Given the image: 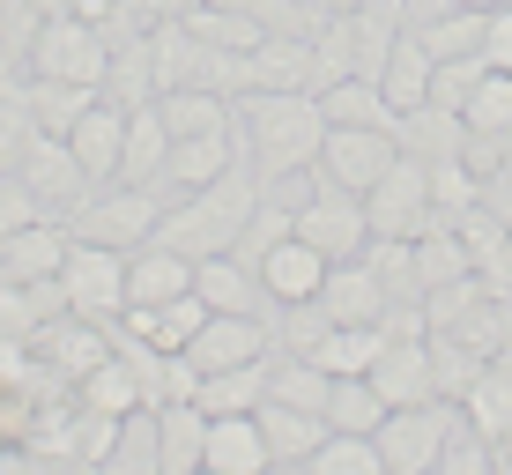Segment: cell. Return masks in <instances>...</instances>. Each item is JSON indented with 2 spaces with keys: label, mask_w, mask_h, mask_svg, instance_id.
<instances>
[{
  "label": "cell",
  "mask_w": 512,
  "mask_h": 475,
  "mask_svg": "<svg viewBox=\"0 0 512 475\" xmlns=\"http://www.w3.org/2000/svg\"><path fill=\"white\" fill-rule=\"evenodd\" d=\"M238 119H245V134H253V171L260 179L312 171L320 149H327L320 90H253V97H238Z\"/></svg>",
  "instance_id": "1"
},
{
  "label": "cell",
  "mask_w": 512,
  "mask_h": 475,
  "mask_svg": "<svg viewBox=\"0 0 512 475\" xmlns=\"http://www.w3.org/2000/svg\"><path fill=\"white\" fill-rule=\"evenodd\" d=\"M104 67H112V38L90 15H52L30 38V75H45V82H90V90H104Z\"/></svg>",
  "instance_id": "2"
},
{
  "label": "cell",
  "mask_w": 512,
  "mask_h": 475,
  "mask_svg": "<svg viewBox=\"0 0 512 475\" xmlns=\"http://www.w3.org/2000/svg\"><path fill=\"white\" fill-rule=\"evenodd\" d=\"M60 290H67V312L112 327L119 312H127V253H119V245H97V238H75L67 260H60Z\"/></svg>",
  "instance_id": "3"
},
{
  "label": "cell",
  "mask_w": 512,
  "mask_h": 475,
  "mask_svg": "<svg viewBox=\"0 0 512 475\" xmlns=\"http://www.w3.org/2000/svg\"><path fill=\"white\" fill-rule=\"evenodd\" d=\"M453 416H461V401H409V409H386V424L372 431L379 453H386V475H438Z\"/></svg>",
  "instance_id": "4"
},
{
  "label": "cell",
  "mask_w": 512,
  "mask_h": 475,
  "mask_svg": "<svg viewBox=\"0 0 512 475\" xmlns=\"http://www.w3.org/2000/svg\"><path fill=\"white\" fill-rule=\"evenodd\" d=\"M364 216H372V238H423L431 231V164L423 156L401 149L394 164H386V179L364 193Z\"/></svg>",
  "instance_id": "5"
},
{
  "label": "cell",
  "mask_w": 512,
  "mask_h": 475,
  "mask_svg": "<svg viewBox=\"0 0 512 475\" xmlns=\"http://www.w3.org/2000/svg\"><path fill=\"white\" fill-rule=\"evenodd\" d=\"M156 223H164V186H97V201L82 208L67 231H75V238H97V245H119V253H134V245L156 238Z\"/></svg>",
  "instance_id": "6"
},
{
  "label": "cell",
  "mask_w": 512,
  "mask_h": 475,
  "mask_svg": "<svg viewBox=\"0 0 512 475\" xmlns=\"http://www.w3.org/2000/svg\"><path fill=\"white\" fill-rule=\"evenodd\" d=\"M15 171H23L30 193L45 201V216H60V223H75L82 208L97 201V179L82 171V156L67 149V134H30V149H23Z\"/></svg>",
  "instance_id": "7"
},
{
  "label": "cell",
  "mask_w": 512,
  "mask_h": 475,
  "mask_svg": "<svg viewBox=\"0 0 512 475\" xmlns=\"http://www.w3.org/2000/svg\"><path fill=\"white\" fill-rule=\"evenodd\" d=\"M297 238H312L327 260H364V245H372V216H364V193L349 186H312L305 201H297Z\"/></svg>",
  "instance_id": "8"
},
{
  "label": "cell",
  "mask_w": 512,
  "mask_h": 475,
  "mask_svg": "<svg viewBox=\"0 0 512 475\" xmlns=\"http://www.w3.org/2000/svg\"><path fill=\"white\" fill-rule=\"evenodd\" d=\"M394 156H401V134L394 127H327V149H320V164H312V171H320L327 186L372 193Z\"/></svg>",
  "instance_id": "9"
},
{
  "label": "cell",
  "mask_w": 512,
  "mask_h": 475,
  "mask_svg": "<svg viewBox=\"0 0 512 475\" xmlns=\"http://www.w3.org/2000/svg\"><path fill=\"white\" fill-rule=\"evenodd\" d=\"M186 357L201 372H231V364H253V357H275V334H268V312H208L201 334L186 342Z\"/></svg>",
  "instance_id": "10"
},
{
  "label": "cell",
  "mask_w": 512,
  "mask_h": 475,
  "mask_svg": "<svg viewBox=\"0 0 512 475\" xmlns=\"http://www.w3.org/2000/svg\"><path fill=\"white\" fill-rule=\"evenodd\" d=\"M253 268H260V283H268L275 305H305V297H320V283H327L334 260H327L312 238H297V231H290V238H275L268 253L253 260Z\"/></svg>",
  "instance_id": "11"
},
{
  "label": "cell",
  "mask_w": 512,
  "mask_h": 475,
  "mask_svg": "<svg viewBox=\"0 0 512 475\" xmlns=\"http://www.w3.org/2000/svg\"><path fill=\"white\" fill-rule=\"evenodd\" d=\"M67 245H75V231L60 216H38L23 231H8L0 238V283H45V275H60Z\"/></svg>",
  "instance_id": "12"
},
{
  "label": "cell",
  "mask_w": 512,
  "mask_h": 475,
  "mask_svg": "<svg viewBox=\"0 0 512 475\" xmlns=\"http://www.w3.org/2000/svg\"><path fill=\"white\" fill-rule=\"evenodd\" d=\"M127 112H134V104L97 97L90 112L75 119V134H67V149L82 156V171H90L97 186H112V179H119V156H127Z\"/></svg>",
  "instance_id": "13"
},
{
  "label": "cell",
  "mask_w": 512,
  "mask_h": 475,
  "mask_svg": "<svg viewBox=\"0 0 512 475\" xmlns=\"http://www.w3.org/2000/svg\"><path fill=\"white\" fill-rule=\"evenodd\" d=\"M193 290V260L186 253H171V245H134L127 253V312H156V305H171V297H186Z\"/></svg>",
  "instance_id": "14"
},
{
  "label": "cell",
  "mask_w": 512,
  "mask_h": 475,
  "mask_svg": "<svg viewBox=\"0 0 512 475\" xmlns=\"http://www.w3.org/2000/svg\"><path fill=\"white\" fill-rule=\"evenodd\" d=\"M372 386L386 394V409H409V401H438V386H431V334H416V342L386 334V349H379V364H372Z\"/></svg>",
  "instance_id": "15"
},
{
  "label": "cell",
  "mask_w": 512,
  "mask_h": 475,
  "mask_svg": "<svg viewBox=\"0 0 512 475\" xmlns=\"http://www.w3.org/2000/svg\"><path fill=\"white\" fill-rule=\"evenodd\" d=\"M193 290H201V305H208V312H268V305H275L268 283H260V268H245L238 253H208V260H193Z\"/></svg>",
  "instance_id": "16"
},
{
  "label": "cell",
  "mask_w": 512,
  "mask_h": 475,
  "mask_svg": "<svg viewBox=\"0 0 512 475\" xmlns=\"http://www.w3.org/2000/svg\"><path fill=\"white\" fill-rule=\"evenodd\" d=\"M275 453H268V431H260L253 409L238 416H208V475H268Z\"/></svg>",
  "instance_id": "17"
},
{
  "label": "cell",
  "mask_w": 512,
  "mask_h": 475,
  "mask_svg": "<svg viewBox=\"0 0 512 475\" xmlns=\"http://www.w3.org/2000/svg\"><path fill=\"white\" fill-rule=\"evenodd\" d=\"M320 305H327L334 327H372V320H386V290H379L372 260H334L327 283H320Z\"/></svg>",
  "instance_id": "18"
},
{
  "label": "cell",
  "mask_w": 512,
  "mask_h": 475,
  "mask_svg": "<svg viewBox=\"0 0 512 475\" xmlns=\"http://www.w3.org/2000/svg\"><path fill=\"white\" fill-rule=\"evenodd\" d=\"M164 164H171V127H164V112H156V97H149V104L127 112V156H119L112 186H164Z\"/></svg>",
  "instance_id": "19"
},
{
  "label": "cell",
  "mask_w": 512,
  "mask_h": 475,
  "mask_svg": "<svg viewBox=\"0 0 512 475\" xmlns=\"http://www.w3.org/2000/svg\"><path fill=\"white\" fill-rule=\"evenodd\" d=\"M156 446H164V475H208V409L201 401L156 409Z\"/></svg>",
  "instance_id": "20"
},
{
  "label": "cell",
  "mask_w": 512,
  "mask_h": 475,
  "mask_svg": "<svg viewBox=\"0 0 512 475\" xmlns=\"http://www.w3.org/2000/svg\"><path fill=\"white\" fill-rule=\"evenodd\" d=\"M260 431H268V453H275V468H297L305 475V461L320 453V438H327V416H312V409H290V401H260Z\"/></svg>",
  "instance_id": "21"
},
{
  "label": "cell",
  "mask_w": 512,
  "mask_h": 475,
  "mask_svg": "<svg viewBox=\"0 0 512 475\" xmlns=\"http://www.w3.org/2000/svg\"><path fill=\"white\" fill-rule=\"evenodd\" d=\"M231 164H238V142H231V127H223V134H186V142H171L164 193H201L208 179H223Z\"/></svg>",
  "instance_id": "22"
},
{
  "label": "cell",
  "mask_w": 512,
  "mask_h": 475,
  "mask_svg": "<svg viewBox=\"0 0 512 475\" xmlns=\"http://www.w3.org/2000/svg\"><path fill=\"white\" fill-rule=\"evenodd\" d=\"M156 112H164L171 142H186V134H223L238 127V104L223 90H201V82H186V90H156Z\"/></svg>",
  "instance_id": "23"
},
{
  "label": "cell",
  "mask_w": 512,
  "mask_h": 475,
  "mask_svg": "<svg viewBox=\"0 0 512 475\" xmlns=\"http://www.w3.org/2000/svg\"><path fill=\"white\" fill-rule=\"evenodd\" d=\"M268 379H275V357L231 364V372H201L193 401H201L208 416H238V409H260V401H268Z\"/></svg>",
  "instance_id": "24"
},
{
  "label": "cell",
  "mask_w": 512,
  "mask_h": 475,
  "mask_svg": "<svg viewBox=\"0 0 512 475\" xmlns=\"http://www.w3.org/2000/svg\"><path fill=\"white\" fill-rule=\"evenodd\" d=\"M431 52H423V38L416 30H401L394 38V52H386V67H379V90H386V104L394 112H416V104H431Z\"/></svg>",
  "instance_id": "25"
},
{
  "label": "cell",
  "mask_w": 512,
  "mask_h": 475,
  "mask_svg": "<svg viewBox=\"0 0 512 475\" xmlns=\"http://www.w3.org/2000/svg\"><path fill=\"white\" fill-rule=\"evenodd\" d=\"M320 112H327V127H401V112L386 104V90H379V82H364V75L327 82Z\"/></svg>",
  "instance_id": "26"
},
{
  "label": "cell",
  "mask_w": 512,
  "mask_h": 475,
  "mask_svg": "<svg viewBox=\"0 0 512 475\" xmlns=\"http://www.w3.org/2000/svg\"><path fill=\"white\" fill-rule=\"evenodd\" d=\"M409 30L423 38V52H431V60H468V52H483L490 8H461V0H453L446 15H431V23H409Z\"/></svg>",
  "instance_id": "27"
},
{
  "label": "cell",
  "mask_w": 512,
  "mask_h": 475,
  "mask_svg": "<svg viewBox=\"0 0 512 475\" xmlns=\"http://www.w3.org/2000/svg\"><path fill=\"white\" fill-rule=\"evenodd\" d=\"M23 97H30V119H38V134H75V119L90 112L104 90H90V82H45V75H30Z\"/></svg>",
  "instance_id": "28"
},
{
  "label": "cell",
  "mask_w": 512,
  "mask_h": 475,
  "mask_svg": "<svg viewBox=\"0 0 512 475\" xmlns=\"http://www.w3.org/2000/svg\"><path fill=\"white\" fill-rule=\"evenodd\" d=\"M75 394H82V409H112V416L149 409V401H141V372H134L127 357H119V349L97 364V372H82V379H75Z\"/></svg>",
  "instance_id": "29"
},
{
  "label": "cell",
  "mask_w": 512,
  "mask_h": 475,
  "mask_svg": "<svg viewBox=\"0 0 512 475\" xmlns=\"http://www.w3.org/2000/svg\"><path fill=\"white\" fill-rule=\"evenodd\" d=\"M386 424V394L372 386V372H342L327 394V431H379Z\"/></svg>",
  "instance_id": "30"
},
{
  "label": "cell",
  "mask_w": 512,
  "mask_h": 475,
  "mask_svg": "<svg viewBox=\"0 0 512 475\" xmlns=\"http://www.w3.org/2000/svg\"><path fill=\"white\" fill-rule=\"evenodd\" d=\"M305 475H386V453L372 431H327L320 453L305 461Z\"/></svg>",
  "instance_id": "31"
},
{
  "label": "cell",
  "mask_w": 512,
  "mask_h": 475,
  "mask_svg": "<svg viewBox=\"0 0 512 475\" xmlns=\"http://www.w3.org/2000/svg\"><path fill=\"white\" fill-rule=\"evenodd\" d=\"M461 409H468V424L483 431L490 446H505V438H512V372L483 364V379L468 386V401H461Z\"/></svg>",
  "instance_id": "32"
},
{
  "label": "cell",
  "mask_w": 512,
  "mask_h": 475,
  "mask_svg": "<svg viewBox=\"0 0 512 475\" xmlns=\"http://www.w3.org/2000/svg\"><path fill=\"white\" fill-rule=\"evenodd\" d=\"M379 349H386V327H379V320H372V327H327L320 349H312V364H327V372L342 379V372H372Z\"/></svg>",
  "instance_id": "33"
},
{
  "label": "cell",
  "mask_w": 512,
  "mask_h": 475,
  "mask_svg": "<svg viewBox=\"0 0 512 475\" xmlns=\"http://www.w3.org/2000/svg\"><path fill=\"white\" fill-rule=\"evenodd\" d=\"M461 119H468V134H483V142H505V134H512V75H505V67H490V75L468 90Z\"/></svg>",
  "instance_id": "34"
},
{
  "label": "cell",
  "mask_w": 512,
  "mask_h": 475,
  "mask_svg": "<svg viewBox=\"0 0 512 475\" xmlns=\"http://www.w3.org/2000/svg\"><path fill=\"white\" fill-rule=\"evenodd\" d=\"M483 349H468V342H453V334H431V386H438V401H468V386L483 379Z\"/></svg>",
  "instance_id": "35"
},
{
  "label": "cell",
  "mask_w": 512,
  "mask_h": 475,
  "mask_svg": "<svg viewBox=\"0 0 512 475\" xmlns=\"http://www.w3.org/2000/svg\"><path fill=\"white\" fill-rule=\"evenodd\" d=\"M490 468H498V446H490V438L475 431L468 416H453L446 453H438V475H490Z\"/></svg>",
  "instance_id": "36"
},
{
  "label": "cell",
  "mask_w": 512,
  "mask_h": 475,
  "mask_svg": "<svg viewBox=\"0 0 512 475\" xmlns=\"http://www.w3.org/2000/svg\"><path fill=\"white\" fill-rule=\"evenodd\" d=\"M483 75H490L483 52H468V60H438V67H431V104H438V112H461L468 90H475Z\"/></svg>",
  "instance_id": "37"
},
{
  "label": "cell",
  "mask_w": 512,
  "mask_h": 475,
  "mask_svg": "<svg viewBox=\"0 0 512 475\" xmlns=\"http://www.w3.org/2000/svg\"><path fill=\"white\" fill-rule=\"evenodd\" d=\"M112 468H164V446H156V409H134L127 424H119Z\"/></svg>",
  "instance_id": "38"
},
{
  "label": "cell",
  "mask_w": 512,
  "mask_h": 475,
  "mask_svg": "<svg viewBox=\"0 0 512 475\" xmlns=\"http://www.w3.org/2000/svg\"><path fill=\"white\" fill-rule=\"evenodd\" d=\"M38 216H45V201L30 193V179L23 171H0V238L23 231V223H38Z\"/></svg>",
  "instance_id": "39"
},
{
  "label": "cell",
  "mask_w": 512,
  "mask_h": 475,
  "mask_svg": "<svg viewBox=\"0 0 512 475\" xmlns=\"http://www.w3.org/2000/svg\"><path fill=\"white\" fill-rule=\"evenodd\" d=\"M483 60L512 75V0H498V8H490V30H483Z\"/></svg>",
  "instance_id": "40"
},
{
  "label": "cell",
  "mask_w": 512,
  "mask_h": 475,
  "mask_svg": "<svg viewBox=\"0 0 512 475\" xmlns=\"http://www.w3.org/2000/svg\"><path fill=\"white\" fill-rule=\"evenodd\" d=\"M127 8L141 15V23H179V15H193L201 0H127Z\"/></svg>",
  "instance_id": "41"
},
{
  "label": "cell",
  "mask_w": 512,
  "mask_h": 475,
  "mask_svg": "<svg viewBox=\"0 0 512 475\" xmlns=\"http://www.w3.org/2000/svg\"><path fill=\"white\" fill-rule=\"evenodd\" d=\"M119 8H127V0H75V15H90V23H112Z\"/></svg>",
  "instance_id": "42"
},
{
  "label": "cell",
  "mask_w": 512,
  "mask_h": 475,
  "mask_svg": "<svg viewBox=\"0 0 512 475\" xmlns=\"http://www.w3.org/2000/svg\"><path fill=\"white\" fill-rule=\"evenodd\" d=\"M490 364H498V372H512V334H505V342H498V357H490Z\"/></svg>",
  "instance_id": "43"
},
{
  "label": "cell",
  "mask_w": 512,
  "mask_h": 475,
  "mask_svg": "<svg viewBox=\"0 0 512 475\" xmlns=\"http://www.w3.org/2000/svg\"><path fill=\"white\" fill-rule=\"evenodd\" d=\"M320 8H327V15H349V8H357V0H320Z\"/></svg>",
  "instance_id": "44"
},
{
  "label": "cell",
  "mask_w": 512,
  "mask_h": 475,
  "mask_svg": "<svg viewBox=\"0 0 512 475\" xmlns=\"http://www.w3.org/2000/svg\"><path fill=\"white\" fill-rule=\"evenodd\" d=\"M208 8H260V0H208Z\"/></svg>",
  "instance_id": "45"
},
{
  "label": "cell",
  "mask_w": 512,
  "mask_h": 475,
  "mask_svg": "<svg viewBox=\"0 0 512 475\" xmlns=\"http://www.w3.org/2000/svg\"><path fill=\"white\" fill-rule=\"evenodd\" d=\"M0 38H8V0H0Z\"/></svg>",
  "instance_id": "46"
},
{
  "label": "cell",
  "mask_w": 512,
  "mask_h": 475,
  "mask_svg": "<svg viewBox=\"0 0 512 475\" xmlns=\"http://www.w3.org/2000/svg\"><path fill=\"white\" fill-rule=\"evenodd\" d=\"M461 8H498V0H461Z\"/></svg>",
  "instance_id": "47"
},
{
  "label": "cell",
  "mask_w": 512,
  "mask_h": 475,
  "mask_svg": "<svg viewBox=\"0 0 512 475\" xmlns=\"http://www.w3.org/2000/svg\"><path fill=\"white\" fill-rule=\"evenodd\" d=\"M312 8H320V0H312Z\"/></svg>",
  "instance_id": "48"
}]
</instances>
